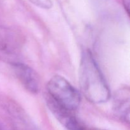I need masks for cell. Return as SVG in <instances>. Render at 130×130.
<instances>
[{
	"mask_svg": "<svg viewBox=\"0 0 130 130\" xmlns=\"http://www.w3.org/2000/svg\"><path fill=\"white\" fill-rule=\"evenodd\" d=\"M79 83L86 99L93 104H100L109 100L108 84L91 52H82L79 68Z\"/></svg>",
	"mask_w": 130,
	"mask_h": 130,
	"instance_id": "1",
	"label": "cell"
},
{
	"mask_svg": "<svg viewBox=\"0 0 130 130\" xmlns=\"http://www.w3.org/2000/svg\"><path fill=\"white\" fill-rule=\"evenodd\" d=\"M46 95L71 111H76L81 104V96L78 90L60 75H55L48 81Z\"/></svg>",
	"mask_w": 130,
	"mask_h": 130,
	"instance_id": "2",
	"label": "cell"
},
{
	"mask_svg": "<svg viewBox=\"0 0 130 130\" xmlns=\"http://www.w3.org/2000/svg\"><path fill=\"white\" fill-rule=\"evenodd\" d=\"M23 34L17 29L0 25V58L10 63L18 62L24 45Z\"/></svg>",
	"mask_w": 130,
	"mask_h": 130,
	"instance_id": "3",
	"label": "cell"
},
{
	"mask_svg": "<svg viewBox=\"0 0 130 130\" xmlns=\"http://www.w3.org/2000/svg\"><path fill=\"white\" fill-rule=\"evenodd\" d=\"M14 74L27 91L36 94L40 90V79L37 72L28 65L19 61L10 63Z\"/></svg>",
	"mask_w": 130,
	"mask_h": 130,
	"instance_id": "4",
	"label": "cell"
},
{
	"mask_svg": "<svg viewBox=\"0 0 130 130\" xmlns=\"http://www.w3.org/2000/svg\"><path fill=\"white\" fill-rule=\"evenodd\" d=\"M46 103L52 114L67 130H86L73 111L69 110L46 95Z\"/></svg>",
	"mask_w": 130,
	"mask_h": 130,
	"instance_id": "5",
	"label": "cell"
},
{
	"mask_svg": "<svg viewBox=\"0 0 130 130\" xmlns=\"http://www.w3.org/2000/svg\"><path fill=\"white\" fill-rule=\"evenodd\" d=\"M129 90L128 86L116 91L113 100V111L119 119L124 123L129 121Z\"/></svg>",
	"mask_w": 130,
	"mask_h": 130,
	"instance_id": "6",
	"label": "cell"
},
{
	"mask_svg": "<svg viewBox=\"0 0 130 130\" xmlns=\"http://www.w3.org/2000/svg\"><path fill=\"white\" fill-rule=\"evenodd\" d=\"M30 2L38 7L43 9H50L52 7V0H29Z\"/></svg>",
	"mask_w": 130,
	"mask_h": 130,
	"instance_id": "7",
	"label": "cell"
},
{
	"mask_svg": "<svg viewBox=\"0 0 130 130\" xmlns=\"http://www.w3.org/2000/svg\"><path fill=\"white\" fill-rule=\"evenodd\" d=\"M6 127L7 126H6V125H5V124L0 121V130H5Z\"/></svg>",
	"mask_w": 130,
	"mask_h": 130,
	"instance_id": "8",
	"label": "cell"
},
{
	"mask_svg": "<svg viewBox=\"0 0 130 130\" xmlns=\"http://www.w3.org/2000/svg\"><path fill=\"white\" fill-rule=\"evenodd\" d=\"M6 130H14V129H10V128H7V129H6Z\"/></svg>",
	"mask_w": 130,
	"mask_h": 130,
	"instance_id": "9",
	"label": "cell"
},
{
	"mask_svg": "<svg viewBox=\"0 0 130 130\" xmlns=\"http://www.w3.org/2000/svg\"><path fill=\"white\" fill-rule=\"evenodd\" d=\"M94 130H106V129H95Z\"/></svg>",
	"mask_w": 130,
	"mask_h": 130,
	"instance_id": "10",
	"label": "cell"
}]
</instances>
